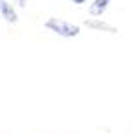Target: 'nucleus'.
<instances>
[{
    "label": "nucleus",
    "mask_w": 131,
    "mask_h": 133,
    "mask_svg": "<svg viewBox=\"0 0 131 133\" xmlns=\"http://www.w3.org/2000/svg\"><path fill=\"white\" fill-rule=\"evenodd\" d=\"M48 30H52L54 33H57L59 37H76L78 33H79V26L76 24H70L67 21H63V19H48L46 24H44Z\"/></svg>",
    "instance_id": "1"
},
{
    "label": "nucleus",
    "mask_w": 131,
    "mask_h": 133,
    "mask_svg": "<svg viewBox=\"0 0 131 133\" xmlns=\"http://www.w3.org/2000/svg\"><path fill=\"white\" fill-rule=\"evenodd\" d=\"M0 15H2V19H6V22H9V24L17 22V11H15V6L9 4L8 0H0Z\"/></svg>",
    "instance_id": "2"
},
{
    "label": "nucleus",
    "mask_w": 131,
    "mask_h": 133,
    "mask_svg": "<svg viewBox=\"0 0 131 133\" xmlns=\"http://www.w3.org/2000/svg\"><path fill=\"white\" fill-rule=\"evenodd\" d=\"M85 26L91 28V30H100V31H107V33H116V28L100 21V19H87L85 21Z\"/></svg>",
    "instance_id": "3"
},
{
    "label": "nucleus",
    "mask_w": 131,
    "mask_h": 133,
    "mask_svg": "<svg viewBox=\"0 0 131 133\" xmlns=\"http://www.w3.org/2000/svg\"><path fill=\"white\" fill-rule=\"evenodd\" d=\"M109 4H111V0H94V2L89 6V13L94 15V17H100L109 8Z\"/></svg>",
    "instance_id": "4"
},
{
    "label": "nucleus",
    "mask_w": 131,
    "mask_h": 133,
    "mask_svg": "<svg viewBox=\"0 0 131 133\" xmlns=\"http://www.w3.org/2000/svg\"><path fill=\"white\" fill-rule=\"evenodd\" d=\"M15 2H17V6H20V8L26 6V0H15Z\"/></svg>",
    "instance_id": "5"
},
{
    "label": "nucleus",
    "mask_w": 131,
    "mask_h": 133,
    "mask_svg": "<svg viewBox=\"0 0 131 133\" xmlns=\"http://www.w3.org/2000/svg\"><path fill=\"white\" fill-rule=\"evenodd\" d=\"M72 2H74V4H78V6H79V4H85V2H87V0H72Z\"/></svg>",
    "instance_id": "6"
}]
</instances>
